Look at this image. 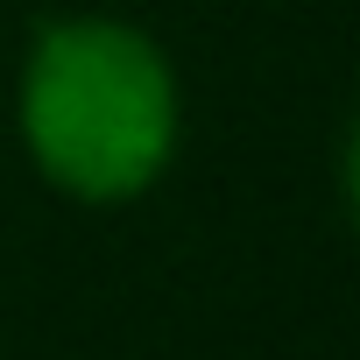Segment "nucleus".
<instances>
[{
    "instance_id": "obj_1",
    "label": "nucleus",
    "mask_w": 360,
    "mask_h": 360,
    "mask_svg": "<svg viewBox=\"0 0 360 360\" xmlns=\"http://www.w3.org/2000/svg\"><path fill=\"white\" fill-rule=\"evenodd\" d=\"M22 134L71 198H134L176 141L169 64L127 22H50L29 50Z\"/></svg>"
}]
</instances>
